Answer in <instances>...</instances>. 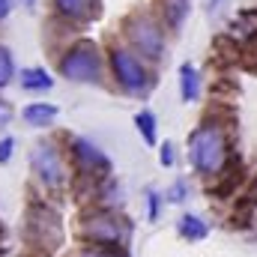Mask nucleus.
<instances>
[{"mask_svg": "<svg viewBox=\"0 0 257 257\" xmlns=\"http://www.w3.org/2000/svg\"><path fill=\"white\" fill-rule=\"evenodd\" d=\"M200 93V78H197V69L192 63H183L180 66V96L183 102H194Z\"/></svg>", "mask_w": 257, "mask_h": 257, "instance_id": "nucleus-11", "label": "nucleus"}, {"mask_svg": "<svg viewBox=\"0 0 257 257\" xmlns=\"http://www.w3.org/2000/svg\"><path fill=\"white\" fill-rule=\"evenodd\" d=\"M189 159L206 177L221 174L224 165H227V135H224V128L215 126V123H203L200 128H194L192 138H189Z\"/></svg>", "mask_w": 257, "mask_h": 257, "instance_id": "nucleus-1", "label": "nucleus"}, {"mask_svg": "<svg viewBox=\"0 0 257 257\" xmlns=\"http://www.w3.org/2000/svg\"><path fill=\"white\" fill-rule=\"evenodd\" d=\"M6 120H9V105L0 99V126H6Z\"/></svg>", "mask_w": 257, "mask_h": 257, "instance_id": "nucleus-21", "label": "nucleus"}, {"mask_svg": "<svg viewBox=\"0 0 257 257\" xmlns=\"http://www.w3.org/2000/svg\"><path fill=\"white\" fill-rule=\"evenodd\" d=\"M12 75H15V63H12V54H9V48H3L0 45V90L12 81Z\"/></svg>", "mask_w": 257, "mask_h": 257, "instance_id": "nucleus-16", "label": "nucleus"}, {"mask_svg": "<svg viewBox=\"0 0 257 257\" xmlns=\"http://www.w3.org/2000/svg\"><path fill=\"white\" fill-rule=\"evenodd\" d=\"M54 9L69 21H90L99 15V0H54Z\"/></svg>", "mask_w": 257, "mask_h": 257, "instance_id": "nucleus-8", "label": "nucleus"}, {"mask_svg": "<svg viewBox=\"0 0 257 257\" xmlns=\"http://www.w3.org/2000/svg\"><path fill=\"white\" fill-rule=\"evenodd\" d=\"M230 36H236V39H251V36H257V12H242L230 24Z\"/></svg>", "mask_w": 257, "mask_h": 257, "instance_id": "nucleus-14", "label": "nucleus"}, {"mask_svg": "<svg viewBox=\"0 0 257 257\" xmlns=\"http://www.w3.org/2000/svg\"><path fill=\"white\" fill-rule=\"evenodd\" d=\"M183 189H186V186L177 183V186H174V194H171V200H183Z\"/></svg>", "mask_w": 257, "mask_h": 257, "instance_id": "nucleus-22", "label": "nucleus"}, {"mask_svg": "<svg viewBox=\"0 0 257 257\" xmlns=\"http://www.w3.org/2000/svg\"><path fill=\"white\" fill-rule=\"evenodd\" d=\"M12 147H15V141H12V138H3V141H0V165H6V162H9Z\"/></svg>", "mask_w": 257, "mask_h": 257, "instance_id": "nucleus-18", "label": "nucleus"}, {"mask_svg": "<svg viewBox=\"0 0 257 257\" xmlns=\"http://www.w3.org/2000/svg\"><path fill=\"white\" fill-rule=\"evenodd\" d=\"M135 126L144 135L147 144H156V117H153L150 111H138V114H135Z\"/></svg>", "mask_w": 257, "mask_h": 257, "instance_id": "nucleus-15", "label": "nucleus"}, {"mask_svg": "<svg viewBox=\"0 0 257 257\" xmlns=\"http://www.w3.org/2000/svg\"><path fill=\"white\" fill-rule=\"evenodd\" d=\"M24 123H30V126H51L54 123V117H57V105H48V102H33V105H27L24 108Z\"/></svg>", "mask_w": 257, "mask_h": 257, "instance_id": "nucleus-9", "label": "nucleus"}, {"mask_svg": "<svg viewBox=\"0 0 257 257\" xmlns=\"http://www.w3.org/2000/svg\"><path fill=\"white\" fill-rule=\"evenodd\" d=\"M126 36H128V42H132V48H138V54H144L150 60H159L162 51H165V33H162L159 21L150 18V15L128 18Z\"/></svg>", "mask_w": 257, "mask_h": 257, "instance_id": "nucleus-4", "label": "nucleus"}, {"mask_svg": "<svg viewBox=\"0 0 257 257\" xmlns=\"http://www.w3.org/2000/svg\"><path fill=\"white\" fill-rule=\"evenodd\" d=\"M147 203H150V221H156L159 218V194L150 192L147 194Z\"/></svg>", "mask_w": 257, "mask_h": 257, "instance_id": "nucleus-19", "label": "nucleus"}, {"mask_svg": "<svg viewBox=\"0 0 257 257\" xmlns=\"http://www.w3.org/2000/svg\"><path fill=\"white\" fill-rule=\"evenodd\" d=\"M78 257H117V254H111V251H102V248H87V251H81Z\"/></svg>", "mask_w": 257, "mask_h": 257, "instance_id": "nucleus-20", "label": "nucleus"}, {"mask_svg": "<svg viewBox=\"0 0 257 257\" xmlns=\"http://www.w3.org/2000/svg\"><path fill=\"white\" fill-rule=\"evenodd\" d=\"M81 230H84V236H90L93 242H102V245H123L126 242V224L114 212H93V215H87Z\"/></svg>", "mask_w": 257, "mask_h": 257, "instance_id": "nucleus-6", "label": "nucleus"}, {"mask_svg": "<svg viewBox=\"0 0 257 257\" xmlns=\"http://www.w3.org/2000/svg\"><path fill=\"white\" fill-rule=\"evenodd\" d=\"M60 72L69 81H78V84H96L102 78V57H99V48L90 42V39H81L75 42L63 57H60Z\"/></svg>", "mask_w": 257, "mask_h": 257, "instance_id": "nucleus-2", "label": "nucleus"}, {"mask_svg": "<svg viewBox=\"0 0 257 257\" xmlns=\"http://www.w3.org/2000/svg\"><path fill=\"white\" fill-rule=\"evenodd\" d=\"M21 87L24 90H51L54 81L45 69H24L21 72Z\"/></svg>", "mask_w": 257, "mask_h": 257, "instance_id": "nucleus-13", "label": "nucleus"}, {"mask_svg": "<svg viewBox=\"0 0 257 257\" xmlns=\"http://www.w3.org/2000/svg\"><path fill=\"white\" fill-rule=\"evenodd\" d=\"M189 6H192V0H162V15H165L168 27H180L189 15Z\"/></svg>", "mask_w": 257, "mask_h": 257, "instance_id": "nucleus-12", "label": "nucleus"}, {"mask_svg": "<svg viewBox=\"0 0 257 257\" xmlns=\"http://www.w3.org/2000/svg\"><path fill=\"white\" fill-rule=\"evenodd\" d=\"M30 168L33 174L39 177V183L51 192H57L66 180V165L60 150L51 144V141H39L33 150H30Z\"/></svg>", "mask_w": 257, "mask_h": 257, "instance_id": "nucleus-3", "label": "nucleus"}, {"mask_svg": "<svg viewBox=\"0 0 257 257\" xmlns=\"http://www.w3.org/2000/svg\"><path fill=\"white\" fill-rule=\"evenodd\" d=\"M177 230L189 239V242H200V239H206V233H209V227H206V221H200L197 215L192 212H186V215H180V221H177Z\"/></svg>", "mask_w": 257, "mask_h": 257, "instance_id": "nucleus-10", "label": "nucleus"}, {"mask_svg": "<svg viewBox=\"0 0 257 257\" xmlns=\"http://www.w3.org/2000/svg\"><path fill=\"white\" fill-rule=\"evenodd\" d=\"M72 153H75V159H78V165H81L84 171H102V174H105V171L111 168L108 156H105L96 144H90L87 138H75Z\"/></svg>", "mask_w": 257, "mask_h": 257, "instance_id": "nucleus-7", "label": "nucleus"}, {"mask_svg": "<svg viewBox=\"0 0 257 257\" xmlns=\"http://www.w3.org/2000/svg\"><path fill=\"white\" fill-rule=\"evenodd\" d=\"M111 69H114V78L117 84L126 90V93H144L150 87V75L144 63L138 60V54H132L128 48H114L111 51Z\"/></svg>", "mask_w": 257, "mask_h": 257, "instance_id": "nucleus-5", "label": "nucleus"}, {"mask_svg": "<svg viewBox=\"0 0 257 257\" xmlns=\"http://www.w3.org/2000/svg\"><path fill=\"white\" fill-rule=\"evenodd\" d=\"M9 15V0H0V21Z\"/></svg>", "mask_w": 257, "mask_h": 257, "instance_id": "nucleus-23", "label": "nucleus"}, {"mask_svg": "<svg viewBox=\"0 0 257 257\" xmlns=\"http://www.w3.org/2000/svg\"><path fill=\"white\" fill-rule=\"evenodd\" d=\"M159 159H162V165H165V168H171V165H174V144H171V141H165V144H162Z\"/></svg>", "mask_w": 257, "mask_h": 257, "instance_id": "nucleus-17", "label": "nucleus"}]
</instances>
